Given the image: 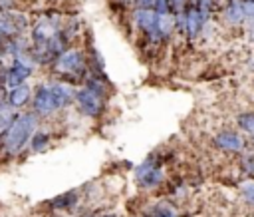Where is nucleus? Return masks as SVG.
<instances>
[{"label":"nucleus","mask_w":254,"mask_h":217,"mask_svg":"<svg viewBox=\"0 0 254 217\" xmlns=\"http://www.w3.org/2000/svg\"><path fill=\"white\" fill-rule=\"evenodd\" d=\"M244 10V20H254V0H240Z\"/></svg>","instance_id":"20"},{"label":"nucleus","mask_w":254,"mask_h":217,"mask_svg":"<svg viewBox=\"0 0 254 217\" xmlns=\"http://www.w3.org/2000/svg\"><path fill=\"white\" fill-rule=\"evenodd\" d=\"M34 70H36V64H34L30 52L20 56V58H14V60H10V64H6V70H4V76H2V84L8 90L16 88L20 84H26V80L32 78Z\"/></svg>","instance_id":"3"},{"label":"nucleus","mask_w":254,"mask_h":217,"mask_svg":"<svg viewBox=\"0 0 254 217\" xmlns=\"http://www.w3.org/2000/svg\"><path fill=\"white\" fill-rule=\"evenodd\" d=\"M77 199H79L77 191L71 189V191H65V193L56 195V197L50 199L46 205H48L50 209H54V211H67V209H73V207L77 205Z\"/></svg>","instance_id":"12"},{"label":"nucleus","mask_w":254,"mask_h":217,"mask_svg":"<svg viewBox=\"0 0 254 217\" xmlns=\"http://www.w3.org/2000/svg\"><path fill=\"white\" fill-rule=\"evenodd\" d=\"M151 217H175V213L165 205V203H157L151 211Z\"/></svg>","instance_id":"17"},{"label":"nucleus","mask_w":254,"mask_h":217,"mask_svg":"<svg viewBox=\"0 0 254 217\" xmlns=\"http://www.w3.org/2000/svg\"><path fill=\"white\" fill-rule=\"evenodd\" d=\"M236 123L242 131L250 133L254 137V111H244V113H238L236 115Z\"/></svg>","instance_id":"16"},{"label":"nucleus","mask_w":254,"mask_h":217,"mask_svg":"<svg viewBox=\"0 0 254 217\" xmlns=\"http://www.w3.org/2000/svg\"><path fill=\"white\" fill-rule=\"evenodd\" d=\"M224 18L230 22V24H240L244 22V10H242V2L240 0H230L228 6L224 8Z\"/></svg>","instance_id":"14"},{"label":"nucleus","mask_w":254,"mask_h":217,"mask_svg":"<svg viewBox=\"0 0 254 217\" xmlns=\"http://www.w3.org/2000/svg\"><path fill=\"white\" fill-rule=\"evenodd\" d=\"M202 26H204V22L200 20L196 8L192 4L185 6V12H183V32H185L187 40H194L200 34Z\"/></svg>","instance_id":"9"},{"label":"nucleus","mask_w":254,"mask_h":217,"mask_svg":"<svg viewBox=\"0 0 254 217\" xmlns=\"http://www.w3.org/2000/svg\"><path fill=\"white\" fill-rule=\"evenodd\" d=\"M38 125H40L38 115H34L30 109L20 111L16 115V119L0 135V155L6 159L18 157L28 147V141H30L32 133L38 129Z\"/></svg>","instance_id":"1"},{"label":"nucleus","mask_w":254,"mask_h":217,"mask_svg":"<svg viewBox=\"0 0 254 217\" xmlns=\"http://www.w3.org/2000/svg\"><path fill=\"white\" fill-rule=\"evenodd\" d=\"M28 30H30V20L24 12L0 10V38L2 40L24 36Z\"/></svg>","instance_id":"4"},{"label":"nucleus","mask_w":254,"mask_h":217,"mask_svg":"<svg viewBox=\"0 0 254 217\" xmlns=\"http://www.w3.org/2000/svg\"><path fill=\"white\" fill-rule=\"evenodd\" d=\"M83 217H93V215H83Z\"/></svg>","instance_id":"25"},{"label":"nucleus","mask_w":254,"mask_h":217,"mask_svg":"<svg viewBox=\"0 0 254 217\" xmlns=\"http://www.w3.org/2000/svg\"><path fill=\"white\" fill-rule=\"evenodd\" d=\"M48 84H50V90H52V96H54L58 111H62V109H65V108H69L73 104V94H75L73 86H69L65 82H60V80H52Z\"/></svg>","instance_id":"8"},{"label":"nucleus","mask_w":254,"mask_h":217,"mask_svg":"<svg viewBox=\"0 0 254 217\" xmlns=\"http://www.w3.org/2000/svg\"><path fill=\"white\" fill-rule=\"evenodd\" d=\"M73 104L77 106L79 113H83L85 117H99L103 111H105V98L97 96L95 92H91L89 88L85 86H79L75 88V94H73Z\"/></svg>","instance_id":"5"},{"label":"nucleus","mask_w":254,"mask_h":217,"mask_svg":"<svg viewBox=\"0 0 254 217\" xmlns=\"http://www.w3.org/2000/svg\"><path fill=\"white\" fill-rule=\"evenodd\" d=\"M20 111L18 109H14L12 106H8V104H2L0 106V135L4 133V129L16 119V115H18Z\"/></svg>","instance_id":"15"},{"label":"nucleus","mask_w":254,"mask_h":217,"mask_svg":"<svg viewBox=\"0 0 254 217\" xmlns=\"http://www.w3.org/2000/svg\"><path fill=\"white\" fill-rule=\"evenodd\" d=\"M30 111L34 115H38L40 119L44 117H50L58 111L56 108V102H54V96H52V90H50V84L48 82H40L34 90H32V100H30Z\"/></svg>","instance_id":"6"},{"label":"nucleus","mask_w":254,"mask_h":217,"mask_svg":"<svg viewBox=\"0 0 254 217\" xmlns=\"http://www.w3.org/2000/svg\"><path fill=\"white\" fill-rule=\"evenodd\" d=\"M6 98H8V88H6L4 84H0V106H2V104H8Z\"/></svg>","instance_id":"21"},{"label":"nucleus","mask_w":254,"mask_h":217,"mask_svg":"<svg viewBox=\"0 0 254 217\" xmlns=\"http://www.w3.org/2000/svg\"><path fill=\"white\" fill-rule=\"evenodd\" d=\"M240 167H242V171L246 175L254 177V155H244L242 161H240Z\"/></svg>","instance_id":"18"},{"label":"nucleus","mask_w":254,"mask_h":217,"mask_svg":"<svg viewBox=\"0 0 254 217\" xmlns=\"http://www.w3.org/2000/svg\"><path fill=\"white\" fill-rule=\"evenodd\" d=\"M50 143H52L50 131H46V129H36V131L32 133L30 141H28V149H30V153H42V151H46V149L50 147Z\"/></svg>","instance_id":"13"},{"label":"nucleus","mask_w":254,"mask_h":217,"mask_svg":"<svg viewBox=\"0 0 254 217\" xmlns=\"http://www.w3.org/2000/svg\"><path fill=\"white\" fill-rule=\"evenodd\" d=\"M131 0H111V4H113V8H117V10H123L127 4H129Z\"/></svg>","instance_id":"22"},{"label":"nucleus","mask_w":254,"mask_h":217,"mask_svg":"<svg viewBox=\"0 0 254 217\" xmlns=\"http://www.w3.org/2000/svg\"><path fill=\"white\" fill-rule=\"evenodd\" d=\"M242 195L250 205H254V181H248L242 185Z\"/></svg>","instance_id":"19"},{"label":"nucleus","mask_w":254,"mask_h":217,"mask_svg":"<svg viewBox=\"0 0 254 217\" xmlns=\"http://www.w3.org/2000/svg\"><path fill=\"white\" fill-rule=\"evenodd\" d=\"M214 145L222 151L236 153V151L244 149V139L236 131H220V133L214 135Z\"/></svg>","instance_id":"10"},{"label":"nucleus","mask_w":254,"mask_h":217,"mask_svg":"<svg viewBox=\"0 0 254 217\" xmlns=\"http://www.w3.org/2000/svg\"><path fill=\"white\" fill-rule=\"evenodd\" d=\"M30 100H32V88H30L28 84H20V86L8 90L6 102H8V106H12V108L18 109V111H20L22 108L30 106Z\"/></svg>","instance_id":"11"},{"label":"nucleus","mask_w":254,"mask_h":217,"mask_svg":"<svg viewBox=\"0 0 254 217\" xmlns=\"http://www.w3.org/2000/svg\"><path fill=\"white\" fill-rule=\"evenodd\" d=\"M50 72L56 76V80L65 82L69 86H81L85 82V78L89 76V68H87V60L85 54L77 48H67L65 52H62L50 66Z\"/></svg>","instance_id":"2"},{"label":"nucleus","mask_w":254,"mask_h":217,"mask_svg":"<svg viewBox=\"0 0 254 217\" xmlns=\"http://www.w3.org/2000/svg\"><path fill=\"white\" fill-rule=\"evenodd\" d=\"M137 8H153V0H135Z\"/></svg>","instance_id":"23"},{"label":"nucleus","mask_w":254,"mask_h":217,"mask_svg":"<svg viewBox=\"0 0 254 217\" xmlns=\"http://www.w3.org/2000/svg\"><path fill=\"white\" fill-rule=\"evenodd\" d=\"M101 217H117V215H111V213H107V215H101Z\"/></svg>","instance_id":"24"},{"label":"nucleus","mask_w":254,"mask_h":217,"mask_svg":"<svg viewBox=\"0 0 254 217\" xmlns=\"http://www.w3.org/2000/svg\"><path fill=\"white\" fill-rule=\"evenodd\" d=\"M135 179L141 187H157L163 181V167H161L159 159L147 157L141 165H137Z\"/></svg>","instance_id":"7"}]
</instances>
